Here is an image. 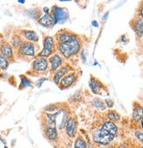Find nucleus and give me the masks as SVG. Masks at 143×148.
Listing matches in <instances>:
<instances>
[{
    "instance_id": "obj_20",
    "label": "nucleus",
    "mask_w": 143,
    "mask_h": 148,
    "mask_svg": "<svg viewBox=\"0 0 143 148\" xmlns=\"http://www.w3.org/2000/svg\"><path fill=\"white\" fill-rule=\"evenodd\" d=\"M101 126H102L103 128H104L106 131H108L109 132H111V134L115 135V136H116L117 133H118V127H117V125H115V123L112 122V121H110V120L105 121Z\"/></svg>"
},
{
    "instance_id": "obj_4",
    "label": "nucleus",
    "mask_w": 143,
    "mask_h": 148,
    "mask_svg": "<svg viewBox=\"0 0 143 148\" xmlns=\"http://www.w3.org/2000/svg\"><path fill=\"white\" fill-rule=\"evenodd\" d=\"M55 47V42L54 39L52 36H46L43 40V48L39 53L38 56L43 57V58H49L53 55V52L54 51Z\"/></svg>"
},
{
    "instance_id": "obj_1",
    "label": "nucleus",
    "mask_w": 143,
    "mask_h": 148,
    "mask_svg": "<svg viewBox=\"0 0 143 148\" xmlns=\"http://www.w3.org/2000/svg\"><path fill=\"white\" fill-rule=\"evenodd\" d=\"M57 50H58L59 53L63 56V58L65 59H69L75 55H76L80 50H81V41L78 36L76 35L75 38L70 40L68 42L65 43H61V44H57Z\"/></svg>"
},
{
    "instance_id": "obj_39",
    "label": "nucleus",
    "mask_w": 143,
    "mask_h": 148,
    "mask_svg": "<svg viewBox=\"0 0 143 148\" xmlns=\"http://www.w3.org/2000/svg\"><path fill=\"white\" fill-rule=\"evenodd\" d=\"M118 148H128L126 145H120Z\"/></svg>"
},
{
    "instance_id": "obj_7",
    "label": "nucleus",
    "mask_w": 143,
    "mask_h": 148,
    "mask_svg": "<svg viewBox=\"0 0 143 148\" xmlns=\"http://www.w3.org/2000/svg\"><path fill=\"white\" fill-rule=\"evenodd\" d=\"M49 65H50V72L55 73L61 67H63V58L60 53H54L52 56L49 57L48 60Z\"/></svg>"
},
{
    "instance_id": "obj_40",
    "label": "nucleus",
    "mask_w": 143,
    "mask_h": 148,
    "mask_svg": "<svg viewBox=\"0 0 143 148\" xmlns=\"http://www.w3.org/2000/svg\"><path fill=\"white\" fill-rule=\"evenodd\" d=\"M18 3H19V4H25V1H23V0H19Z\"/></svg>"
},
{
    "instance_id": "obj_38",
    "label": "nucleus",
    "mask_w": 143,
    "mask_h": 148,
    "mask_svg": "<svg viewBox=\"0 0 143 148\" xmlns=\"http://www.w3.org/2000/svg\"><path fill=\"white\" fill-rule=\"evenodd\" d=\"M140 15L141 18L143 19V7H141V8L140 9Z\"/></svg>"
},
{
    "instance_id": "obj_2",
    "label": "nucleus",
    "mask_w": 143,
    "mask_h": 148,
    "mask_svg": "<svg viewBox=\"0 0 143 148\" xmlns=\"http://www.w3.org/2000/svg\"><path fill=\"white\" fill-rule=\"evenodd\" d=\"M115 135L111 134L108 131H106L102 126L96 129L92 132V140L94 143L100 145H108L115 138Z\"/></svg>"
},
{
    "instance_id": "obj_13",
    "label": "nucleus",
    "mask_w": 143,
    "mask_h": 148,
    "mask_svg": "<svg viewBox=\"0 0 143 148\" xmlns=\"http://www.w3.org/2000/svg\"><path fill=\"white\" fill-rule=\"evenodd\" d=\"M21 36L23 39L26 40V41H29L32 43H38L39 41V36L36 34V32L33 30H23L21 31Z\"/></svg>"
},
{
    "instance_id": "obj_43",
    "label": "nucleus",
    "mask_w": 143,
    "mask_h": 148,
    "mask_svg": "<svg viewBox=\"0 0 143 148\" xmlns=\"http://www.w3.org/2000/svg\"><path fill=\"white\" fill-rule=\"evenodd\" d=\"M107 148H114V147H113V146H112V145H110V146H108V147H107Z\"/></svg>"
},
{
    "instance_id": "obj_6",
    "label": "nucleus",
    "mask_w": 143,
    "mask_h": 148,
    "mask_svg": "<svg viewBox=\"0 0 143 148\" xmlns=\"http://www.w3.org/2000/svg\"><path fill=\"white\" fill-rule=\"evenodd\" d=\"M54 24H63L69 19V12L66 9L54 5L52 7V14Z\"/></svg>"
},
{
    "instance_id": "obj_11",
    "label": "nucleus",
    "mask_w": 143,
    "mask_h": 148,
    "mask_svg": "<svg viewBox=\"0 0 143 148\" xmlns=\"http://www.w3.org/2000/svg\"><path fill=\"white\" fill-rule=\"evenodd\" d=\"M76 36V34H75L74 33H71L67 30H63L56 34V40L59 44L65 43V42L69 41L73 38H75Z\"/></svg>"
},
{
    "instance_id": "obj_15",
    "label": "nucleus",
    "mask_w": 143,
    "mask_h": 148,
    "mask_svg": "<svg viewBox=\"0 0 143 148\" xmlns=\"http://www.w3.org/2000/svg\"><path fill=\"white\" fill-rule=\"evenodd\" d=\"M45 135L50 141H56L58 139V132L54 126H46Z\"/></svg>"
},
{
    "instance_id": "obj_45",
    "label": "nucleus",
    "mask_w": 143,
    "mask_h": 148,
    "mask_svg": "<svg viewBox=\"0 0 143 148\" xmlns=\"http://www.w3.org/2000/svg\"><path fill=\"white\" fill-rule=\"evenodd\" d=\"M141 148H143V146H142V147H141Z\"/></svg>"
},
{
    "instance_id": "obj_34",
    "label": "nucleus",
    "mask_w": 143,
    "mask_h": 148,
    "mask_svg": "<svg viewBox=\"0 0 143 148\" xmlns=\"http://www.w3.org/2000/svg\"><path fill=\"white\" fill-rule=\"evenodd\" d=\"M43 12H44L45 15H48V14H50V9H49V8H47V7H44V8H43Z\"/></svg>"
},
{
    "instance_id": "obj_23",
    "label": "nucleus",
    "mask_w": 143,
    "mask_h": 148,
    "mask_svg": "<svg viewBox=\"0 0 143 148\" xmlns=\"http://www.w3.org/2000/svg\"><path fill=\"white\" fill-rule=\"evenodd\" d=\"M91 105L98 110H104L105 109V103L104 101H103L101 98L99 97H95L93 98V100L91 101Z\"/></svg>"
},
{
    "instance_id": "obj_28",
    "label": "nucleus",
    "mask_w": 143,
    "mask_h": 148,
    "mask_svg": "<svg viewBox=\"0 0 143 148\" xmlns=\"http://www.w3.org/2000/svg\"><path fill=\"white\" fill-rule=\"evenodd\" d=\"M10 65V62L5 58L1 53H0V69L1 70H6Z\"/></svg>"
},
{
    "instance_id": "obj_35",
    "label": "nucleus",
    "mask_w": 143,
    "mask_h": 148,
    "mask_svg": "<svg viewBox=\"0 0 143 148\" xmlns=\"http://www.w3.org/2000/svg\"><path fill=\"white\" fill-rule=\"evenodd\" d=\"M91 25H92L93 27H96V28H98V27L99 26L98 22V21H96V20H93V21L91 22Z\"/></svg>"
},
{
    "instance_id": "obj_8",
    "label": "nucleus",
    "mask_w": 143,
    "mask_h": 148,
    "mask_svg": "<svg viewBox=\"0 0 143 148\" xmlns=\"http://www.w3.org/2000/svg\"><path fill=\"white\" fill-rule=\"evenodd\" d=\"M0 53L8 61H12L14 59V51L12 45L7 41H3L0 45Z\"/></svg>"
},
{
    "instance_id": "obj_36",
    "label": "nucleus",
    "mask_w": 143,
    "mask_h": 148,
    "mask_svg": "<svg viewBox=\"0 0 143 148\" xmlns=\"http://www.w3.org/2000/svg\"><path fill=\"white\" fill-rule=\"evenodd\" d=\"M0 141L3 142V144H4L5 145H6V138H5L2 135H0Z\"/></svg>"
},
{
    "instance_id": "obj_41",
    "label": "nucleus",
    "mask_w": 143,
    "mask_h": 148,
    "mask_svg": "<svg viewBox=\"0 0 143 148\" xmlns=\"http://www.w3.org/2000/svg\"><path fill=\"white\" fill-rule=\"evenodd\" d=\"M87 148H93V147L91 146V145H87Z\"/></svg>"
},
{
    "instance_id": "obj_22",
    "label": "nucleus",
    "mask_w": 143,
    "mask_h": 148,
    "mask_svg": "<svg viewBox=\"0 0 143 148\" xmlns=\"http://www.w3.org/2000/svg\"><path fill=\"white\" fill-rule=\"evenodd\" d=\"M57 115L58 113H47L46 118H47V126H54L56 127V120H57Z\"/></svg>"
},
{
    "instance_id": "obj_14",
    "label": "nucleus",
    "mask_w": 143,
    "mask_h": 148,
    "mask_svg": "<svg viewBox=\"0 0 143 148\" xmlns=\"http://www.w3.org/2000/svg\"><path fill=\"white\" fill-rule=\"evenodd\" d=\"M89 87L94 94H99L103 88V84L95 77L91 76L89 81Z\"/></svg>"
},
{
    "instance_id": "obj_44",
    "label": "nucleus",
    "mask_w": 143,
    "mask_h": 148,
    "mask_svg": "<svg viewBox=\"0 0 143 148\" xmlns=\"http://www.w3.org/2000/svg\"><path fill=\"white\" fill-rule=\"evenodd\" d=\"M4 148H8V147H7L6 145H5V147H4Z\"/></svg>"
},
{
    "instance_id": "obj_5",
    "label": "nucleus",
    "mask_w": 143,
    "mask_h": 148,
    "mask_svg": "<svg viewBox=\"0 0 143 148\" xmlns=\"http://www.w3.org/2000/svg\"><path fill=\"white\" fill-rule=\"evenodd\" d=\"M49 62L47 58L36 56L32 62V70L35 74H43L47 71Z\"/></svg>"
},
{
    "instance_id": "obj_42",
    "label": "nucleus",
    "mask_w": 143,
    "mask_h": 148,
    "mask_svg": "<svg viewBox=\"0 0 143 148\" xmlns=\"http://www.w3.org/2000/svg\"><path fill=\"white\" fill-rule=\"evenodd\" d=\"M140 123H141V127L143 128V120H141V121H140Z\"/></svg>"
},
{
    "instance_id": "obj_27",
    "label": "nucleus",
    "mask_w": 143,
    "mask_h": 148,
    "mask_svg": "<svg viewBox=\"0 0 143 148\" xmlns=\"http://www.w3.org/2000/svg\"><path fill=\"white\" fill-rule=\"evenodd\" d=\"M20 79H21V82H20L19 88H28V87H32L33 86V82L29 79H28L27 77L21 75Z\"/></svg>"
},
{
    "instance_id": "obj_37",
    "label": "nucleus",
    "mask_w": 143,
    "mask_h": 148,
    "mask_svg": "<svg viewBox=\"0 0 143 148\" xmlns=\"http://www.w3.org/2000/svg\"><path fill=\"white\" fill-rule=\"evenodd\" d=\"M108 15H109V12H106L104 16H103V20H106L107 19V18H108Z\"/></svg>"
},
{
    "instance_id": "obj_46",
    "label": "nucleus",
    "mask_w": 143,
    "mask_h": 148,
    "mask_svg": "<svg viewBox=\"0 0 143 148\" xmlns=\"http://www.w3.org/2000/svg\"><path fill=\"white\" fill-rule=\"evenodd\" d=\"M0 71H1V69H0Z\"/></svg>"
},
{
    "instance_id": "obj_33",
    "label": "nucleus",
    "mask_w": 143,
    "mask_h": 148,
    "mask_svg": "<svg viewBox=\"0 0 143 148\" xmlns=\"http://www.w3.org/2000/svg\"><path fill=\"white\" fill-rule=\"evenodd\" d=\"M81 59H82V61L85 63L86 62V56H85V53H84V50L82 49V52H81Z\"/></svg>"
},
{
    "instance_id": "obj_9",
    "label": "nucleus",
    "mask_w": 143,
    "mask_h": 148,
    "mask_svg": "<svg viewBox=\"0 0 143 148\" xmlns=\"http://www.w3.org/2000/svg\"><path fill=\"white\" fill-rule=\"evenodd\" d=\"M77 80V75L74 72L72 73H69L68 75H66L59 82V87L63 90H65V88H68L69 87H71Z\"/></svg>"
},
{
    "instance_id": "obj_24",
    "label": "nucleus",
    "mask_w": 143,
    "mask_h": 148,
    "mask_svg": "<svg viewBox=\"0 0 143 148\" xmlns=\"http://www.w3.org/2000/svg\"><path fill=\"white\" fill-rule=\"evenodd\" d=\"M43 110L44 111L48 112V113H54L60 110V105L58 103H50L47 105L46 107H44Z\"/></svg>"
},
{
    "instance_id": "obj_26",
    "label": "nucleus",
    "mask_w": 143,
    "mask_h": 148,
    "mask_svg": "<svg viewBox=\"0 0 143 148\" xmlns=\"http://www.w3.org/2000/svg\"><path fill=\"white\" fill-rule=\"evenodd\" d=\"M74 148H87V144L82 137H77L74 143Z\"/></svg>"
},
{
    "instance_id": "obj_17",
    "label": "nucleus",
    "mask_w": 143,
    "mask_h": 148,
    "mask_svg": "<svg viewBox=\"0 0 143 148\" xmlns=\"http://www.w3.org/2000/svg\"><path fill=\"white\" fill-rule=\"evenodd\" d=\"M132 118L134 122H140L143 120V107L141 105H136L134 107Z\"/></svg>"
},
{
    "instance_id": "obj_21",
    "label": "nucleus",
    "mask_w": 143,
    "mask_h": 148,
    "mask_svg": "<svg viewBox=\"0 0 143 148\" xmlns=\"http://www.w3.org/2000/svg\"><path fill=\"white\" fill-rule=\"evenodd\" d=\"M61 111H62V113H61V115H62V120L58 124V129L62 131V130H63L66 127V124H67V122L69 120V116L68 110L61 109Z\"/></svg>"
},
{
    "instance_id": "obj_29",
    "label": "nucleus",
    "mask_w": 143,
    "mask_h": 148,
    "mask_svg": "<svg viewBox=\"0 0 143 148\" xmlns=\"http://www.w3.org/2000/svg\"><path fill=\"white\" fill-rule=\"evenodd\" d=\"M81 98H82V94H81L80 91H76V92L71 97V100H72L73 102H77V101H79Z\"/></svg>"
},
{
    "instance_id": "obj_18",
    "label": "nucleus",
    "mask_w": 143,
    "mask_h": 148,
    "mask_svg": "<svg viewBox=\"0 0 143 148\" xmlns=\"http://www.w3.org/2000/svg\"><path fill=\"white\" fill-rule=\"evenodd\" d=\"M133 28L138 36L142 37L143 36V19L141 18H138L137 19H135L133 24Z\"/></svg>"
},
{
    "instance_id": "obj_25",
    "label": "nucleus",
    "mask_w": 143,
    "mask_h": 148,
    "mask_svg": "<svg viewBox=\"0 0 143 148\" xmlns=\"http://www.w3.org/2000/svg\"><path fill=\"white\" fill-rule=\"evenodd\" d=\"M106 116L110 121H112V122H116V121H119L120 119V115L114 110H109L106 113Z\"/></svg>"
},
{
    "instance_id": "obj_12",
    "label": "nucleus",
    "mask_w": 143,
    "mask_h": 148,
    "mask_svg": "<svg viewBox=\"0 0 143 148\" xmlns=\"http://www.w3.org/2000/svg\"><path fill=\"white\" fill-rule=\"evenodd\" d=\"M69 65H63V67H61L58 70H57L53 76V81L55 84L58 85L60 81L66 75L69 74Z\"/></svg>"
},
{
    "instance_id": "obj_3",
    "label": "nucleus",
    "mask_w": 143,
    "mask_h": 148,
    "mask_svg": "<svg viewBox=\"0 0 143 148\" xmlns=\"http://www.w3.org/2000/svg\"><path fill=\"white\" fill-rule=\"evenodd\" d=\"M18 54L24 59H33L36 55V45L29 41H24L18 50Z\"/></svg>"
},
{
    "instance_id": "obj_32",
    "label": "nucleus",
    "mask_w": 143,
    "mask_h": 148,
    "mask_svg": "<svg viewBox=\"0 0 143 148\" xmlns=\"http://www.w3.org/2000/svg\"><path fill=\"white\" fill-rule=\"evenodd\" d=\"M135 137H136V138H137L140 142H142V143H143V132H139V131L135 132Z\"/></svg>"
},
{
    "instance_id": "obj_16",
    "label": "nucleus",
    "mask_w": 143,
    "mask_h": 148,
    "mask_svg": "<svg viewBox=\"0 0 143 148\" xmlns=\"http://www.w3.org/2000/svg\"><path fill=\"white\" fill-rule=\"evenodd\" d=\"M38 23H39L41 25H42V26H44V27H47V28H50V27H52L54 25H55V24H54V18H53V16H52L51 14L44 15L43 17H41V18L39 19Z\"/></svg>"
},
{
    "instance_id": "obj_31",
    "label": "nucleus",
    "mask_w": 143,
    "mask_h": 148,
    "mask_svg": "<svg viewBox=\"0 0 143 148\" xmlns=\"http://www.w3.org/2000/svg\"><path fill=\"white\" fill-rule=\"evenodd\" d=\"M45 81H47V78H44V77L41 78L40 80H38V81L35 82V86H36L37 88H41V85L43 84V82H44Z\"/></svg>"
},
{
    "instance_id": "obj_30",
    "label": "nucleus",
    "mask_w": 143,
    "mask_h": 148,
    "mask_svg": "<svg viewBox=\"0 0 143 148\" xmlns=\"http://www.w3.org/2000/svg\"><path fill=\"white\" fill-rule=\"evenodd\" d=\"M104 103H105V105H106L108 108H112L113 105H114L113 101H112L111 99H110V98H106V99L104 100Z\"/></svg>"
},
{
    "instance_id": "obj_19",
    "label": "nucleus",
    "mask_w": 143,
    "mask_h": 148,
    "mask_svg": "<svg viewBox=\"0 0 143 148\" xmlns=\"http://www.w3.org/2000/svg\"><path fill=\"white\" fill-rule=\"evenodd\" d=\"M24 41L25 40H23V37L21 35H19V34H14L12 37V39H11V45L13 47V49L19 50V47L24 43Z\"/></svg>"
},
{
    "instance_id": "obj_10",
    "label": "nucleus",
    "mask_w": 143,
    "mask_h": 148,
    "mask_svg": "<svg viewBox=\"0 0 143 148\" xmlns=\"http://www.w3.org/2000/svg\"><path fill=\"white\" fill-rule=\"evenodd\" d=\"M76 126L77 122L76 119L73 116H69V120L66 124V133L69 138H75L76 135Z\"/></svg>"
}]
</instances>
